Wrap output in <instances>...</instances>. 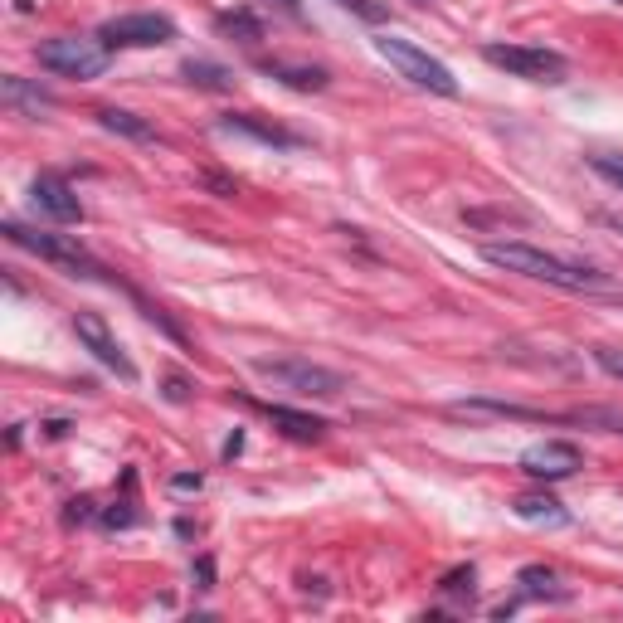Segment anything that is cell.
I'll use <instances>...</instances> for the list:
<instances>
[{
	"label": "cell",
	"instance_id": "cb8c5ba5",
	"mask_svg": "<svg viewBox=\"0 0 623 623\" xmlns=\"http://www.w3.org/2000/svg\"><path fill=\"white\" fill-rule=\"evenodd\" d=\"M103 526H137V512H132V502H117L103 512Z\"/></svg>",
	"mask_w": 623,
	"mask_h": 623
},
{
	"label": "cell",
	"instance_id": "ba28073f",
	"mask_svg": "<svg viewBox=\"0 0 623 623\" xmlns=\"http://www.w3.org/2000/svg\"><path fill=\"white\" fill-rule=\"evenodd\" d=\"M74 331H78V341H83V346L93 351V361H103V366H108L117 380H127V385L137 380V366H132V356L122 351V341L112 336L108 322H103L98 312H78V317H74Z\"/></svg>",
	"mask_w": 623,
	"mask_h": 623
},
{
	"label": "cell",
	"instance_id": "8fae6325",
	"mask_svg": "<svg viewBox=\"0 0 623 623\" xmlns=\"http://www.w3.org/2000/svg\"><path fill=\"white\" fill-rule=\"evenodd\" d=\"M268 419L297 443H322L327 439V419H317V414H302V409H288V404H268Z\"/></svg>",
	"mask_w": 623,
	"mask_h": 623
},
{
	"label": "cell",
	"instance_id": "5bb4252c",
	"mask_svg": "<svg viewBox=\"0 0 623 623\" xmlns=\"http://www.w3.org/2000/svg\"><path fill=\"white\" fill-rule=\"evenodd\" d=\"M224 127L229 132H249L258 142H268V147H297L293 132H283V127H273V122H258L254 112H239V117H224Z\"/></svg>",
	"mask_w": 623,
	"mask_h": 623
},
{
	"label": "cell",
	"instance_id": "603a6c76",
	"mask_svg": "<svg viewBox=\"0 0 623 623\" xmlns=\"http://www.w3.org/2000/svg\"><path fill=\"white\" fill-rule=\"evenodd\" d=\"M594 361H599V370H609L614 380H623V351H619V346H599V351H594Z\"/></svg>",
	"mask_w": 623,
	"mask_h": 623
},
{
	"label": "cell",
	"instance_id": "ffe728a7",
	"mask_svg": "<svg viewBox=\"0 0 623 623\" xmlns=\"http://www.w3.org/2000/svg\"><path fill=\"white\" fill-rule=\"evenodd\" d=\"M341 10H351L356 20H366V25H385L390 20V5L385 0H336Z\"/></svg>",
	"mask_w": 623,
	"mask_h": 623
},
{
	"label": "cell",
	"instance_id": "9a60e30c",
	"mask_svg": "<svg viewBox=\"0 0 623 623\" xmlns=\"http://www.w3.org/2000/svg\"><path fill=\"white\" fill-rule=\"evenodd\" d=\"M98 122L117 132V137H132V142H156V132H151V122H142L137 112L127 108H98Z\"/></svg>",
	"mask_w": 623,
	"mask_h": 623
},
{
	"label": "cell",
	"instance_id": "1f68e13d",
	"mask_svg": "<svg viewBox=\"0 0 623 623\" xmlns=\"http://www.w3.org/2000/svg\"><path fill=\"white\" fill-rule=\"evenodd\" d=\"M409 5H429V0H409Z\"/></svg>",
	"mask_w": 623,
	"mask_h": 623
},
{
	"label": "cell",
	"instance_id": "4dcf8cb0",
	"mask_svg": "<svg viewBox=\"0 0 623 623\" xmlns=\"http://www.w3.org/2000/svg\"><path fill=\"white\" fill-rule=\"evenodd\" d=\"M278 10H288V15H302V0H273Z\"/></svg>",
	"mask_w": 623,
	"mask_h": 623
},
{
	"label": "cell",
	"instance_id": "d4e9b609",
	"mask_svg": "<svg viewBox=\"0 0 623 623\" xmlns=\"http://www.w3.org/2000/svg\"><path fill=\"white\" fill-rule=\"evenodd\" d=\"M205 487V477L200 473H181V477H171V492H200Z\"/></svg>",
	"mask_w": 623,
	"mask_h": 623
},
{
	"label": "cell",
	"instance_id": "4fadbf2b",
	"mask_svg": "<svg viewBox=\"0 0 623 623\" xmlns=\"http://www.w3.org/2000/svg\"><path fill=\"white\" fill-rule=\"evenodd\" d=\"M512 512L521 516V521H531V526H565V521H570V512H565L555 497H541V492H531V497H516Z\"/></svg>",
	"mask_w": 623,
	"mask_h": 623
},
{
	"label": "cell",
	"instance_id": "4316f807",
	"mask_svg": "<svg viewBox=\"0 0 623 623\" xmlns=\"http://www.w3.org/2000/svg\"><path fill=\"white\" fill-rule=\"evenodd\" d=\"M88 507H93L88 497H78V502H69V521H88Z\"/></svg>",
	"mask_w": 623,
	"mask_h": 623
},
{
	"label": "cell",
	"instance_id": "9c48e42d",
	"mask_svg": "<svg viewBox=\"0 0 623 623\" xmlns=\"http://www.w3.org/2000/svg\"><path fill=\"white\" fill-rule=\"evenodd\" d=\"M585 468V453L570 439H541L531 448H521V473L541 477V482H560V477H575Z\"/></svg>",
	"mask_w": 623,
	"mask_h": 623
},
{
	"label": "cell",
	"instance_id": "52a82bcc",
	"mask_svg": "<svg viewBox=\"0 0 623 623\" xmlns=\"http://www.w3.org/2000/svg\"><path fill=\"white\" fill-rule=\"evenodd\" d=\"M98 39H108V44H122V49H156V44H171L176 39V25H171V15H156V10H142V15H117L108 20Z\"/></svg>",
	"mask_w": 623,
	"mask_h": 623
},
{
	"label": "cell",
	"instance_id": "7402d4cb",
	"mask_svg": "<svg viewBox=\"0 0 623 623\" xmlns=\"http://www.w3.org/2000/svg\"><path fill=\"white\" fill-rule=\"evenodd\" d=\"M473 565H458V570H448V575H443V594H468V599H473Z\"/></svg>",
	"mask_w": 623,
	"mask_h": 623
},
{
	"label": "cell",
	"instance_id": "277c9868",
	"mask_svg": "<svg viewBox=\"0 0 623 623\" xmlns=\"http://www.w3.org/2000/svg\"><path fill=\"white\" fill-rule=\"evenodd\" d=\"M482 59L492 69H507L512 78H531V83H565L570 74L565 54L541 49V44H482Z\"/></svg>",
	"mask_w": 623,
	"mask_h": 623
},
{
	"label": "cell",
	"instance_id": "484cf974",
	"mask_svg": "<svg viewBox=\"0 0 623 623\" xmlns=\"http://www.w3.org/2000/svg\"><path fill=\"white\" fill-rule=\"evenodd\" d=\"M589 419H599V424H609L614 434H623V414H609V409H589Z\"/></svg>",
	"mask_w": 623,
	"mask_h": 623
},
{
	"label": "cell",
	"instance_id": "f546056e",
	"mask_svg": "<svg viewBox=\"0 0 623 623\" xmlns=\"http://www.w3.org/2000/svg\"><path fill=\"white\" fill-rule=\"evenodd\" d=\"M239 448H244V434H229V443H224V458H234Z\"/></svg>",
	"mask_w": 623,
	"mask_h": 623
},
{
	"label": "cell",
	"instance_id": "7c38bea8",
	"mask_svg": "<svg viewBox=\"0 0 623 623\" xmlns=\"http://www.w3.org/2000/svg\"><path fill=\"white\" fill-rule=\"evenodd\" d=\"M263 74L268 78H283L288 88H297V93H322L331 78H327V69H307V64H283V59H268L263 64Z\"/></svg>",
	"mask_w": 623,
	"mask_h": 623
},
{
	"label": "cell",
	"instance_id": "d6986e66",
	"mask_svg": "<svg viewBox=\"0 0 623 623\" xmlns=\"http://www.w3.org/2000/svg\"><path fill=\"white\" fill-rule=\"evenodd\" d=\"M516 585L526 589V594H536V599H541V594H550V599H560V589H550V585H555V575H550L546 565H526V570L516 575Z\"/></svg>",
	"mask_w": 623,
	"mask_h": 623
},
{
	"label": "cell",
	"instance_id": "3957f363",
	"mask_svg": "<svg viewBox=\"0 0 623 623\" xmlns=\"http://www.w3.org/2000/svg\"><path fill=\"white\" fill-rule=\"evenodd\" d=\"M375 49H380V59H390V69H400V78H409L414 88H429V93H439V98H453V93H458V78L448 74V64L429 59L419 44L395 39V35H380L375 39Z\"/></svg>",
	"mask_w": 623,
	"mask_h": 623
},
{
	"label": "cell",
	"instance_id": "44dd1931",
	"mask_svg": "<svg viewBox=\"0 0 623 623\" xmlns=\"http://www.w3.org/2000/svg\"><path fill=\"white\" fill-rule=\"evenodd\" d=\"M589 171L623 190V151H599V156H589Z\"/></svg>",
	"mask_w": 623,
	"mask_h": 623
},
{
	"label": "cell",
	"instance_id": "ac0fdd59",
	"mask_svg": "<svg viewBox=\"0 0 623 623\" xmlns=\"http://www.w3.org/2000/svg\"><path fill=\"white\" fill-rule=\"evenodd\" d=\"M215 30L229 39H239V44H258V39H263V25H258L249 10H224V15H215Z\"/></svg>",
	"mask_w": 623,
	"mask_h": 623
},
{
	"label": "cell",
	"instance_id": "30bf717a",
	"mask_svg": "<svg viewBox=\"0 0 623 623\" xmlns=\"http://www.w3.org/2000/svg\"><path fill=\"white\" fill-rule=\"evenodd\" d=\"M30 200H35L49 220H59V224L83 220V205H78L74 185L64 181V176H35V185H30Z\"/></svg>",
	"mask_w": 623,
	"mask_h": 623
},
{
	"label": "cell",
	"instance_id": "f1b7e54d",
	"mask_svg": "<svg viewBox=\"0 0 623 623\" xmlns=\"http://www.w3.org/2000/svg\"><path fill=\"white\" fill-rule=\"evenodd\" d=\"M195 575H200V585H210V580H215V565H210V560H200V565H195Z\"/></svg>",
	"mask_w": 623,
	"mask_h": 623
},
{
	"label": "cell",
	"instance_id": "2e32d148",
	"mask_svg": "<svg viewBox=\"0 0 623 623\" xmlns=\"http://www.w3.org/2000/svg\"><path fill=\"white\" fill-rule=\"evenodd\" d=\"M0 98H5V108H30V112H39V108H49V103H54L44 88H30L25 78H15V74L0 78Z\"/></svg>",
	"mask_w": 623,
	"mask_h": 623
},
{
	"label": "cell",
	"instance_id": "e0dca14e",
	"mask_svg": "<svg viewBox=\"0 0 623 623\" xmlns=\"http://www.w3.org/2000/svg\"><path fill=\"white\" fill-rule=\"evenodd\" d=\"M195 88H210V93H229L234 88V74L229 69H220V64H210V59H185V69H181Z\"/></svg>",
	"mask_w": 623,
	"mask_h": 623
},
{
	"label": "cell",
	"instance_id": "7a4b0ae2",
	"mask_svg": "<svg viewBox=\"0 0 623 623\" xmlns=\"http://www.w3.org/2000/svg\"><path fill=\"white\" fill-rule=\"evenodd\" d=\"M108 49H112L108 39L59 35V39H44L35 54H39V69H49V74H59V78H103L112 64Z\"/></svg>",
	"mask_w": 623,
	"mask_h": 623
},
{
	"label": "cell",
	"instance_id": "8992f818",
	"mask_svg": "<svg viewBox=\"0 0 623 623\" xmlns=\"http://www.w3.org/2000/svg\"><path fill=\"white\" fill-rule=\"evenodd\" d=\"M5 239L20 244V249H30V254H39V258H49V263H59V268H69L74 278H98V273H103V268L83 254L74 239H64V234H39V229H25V224L5 220Z\"/></svg>",
	"mask_w": 623,
	"mask_h": 623
},
{
	"label": "cell",
	"instance_id": "83f0119b",
	"mask_svg": "<svg viewBox=\"0 0 623 623\" xmlns=\"http://www.w3.org/2000/svg\"><path fill=\"white\" fill-rule=\"evenodd\" d=\"M166 395H171V400H185V395H190V390H185V380H181V375H171V380H166Z\"/></svg>",
	"mask_w": 623,
	"mask_h": 623
},
{
	"label": "cell",
	"instance_id": "5b68a950",
	"mask_svg": "<svg viewBox=\"0 0 623 623\" xmlns=\"http://www.w3.org/2000/svg\"><path fill=\"white\" fill-rule=\"evenodd\" d=\"M254 370L263 380H273L278 390H293V395H307V400H336L346 390V375L312 366V361H254Z\"/></svg>",
	"mask_w": 623,
	"mask_h": 623
},
{
	"label": "cell",
	"instance_id": "6da1fadb",
	"mask_svg": "<svg viewBox=\"0 0 623 623\" xmlns=\"http://www.w3.org/2000/svg\"><path fill=\"white\" fill-rule=\"evenodd\" d=\"M482 258L492 268H507V273H521V278H536V283H550V288H565V293H614V278H604L599 268L589 263H570V258H555L536 244H521V239H507V244H482Z\"/></svg>",
	"mask_w": 623,
	"mask_h": 623
}]
</instances>
